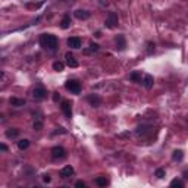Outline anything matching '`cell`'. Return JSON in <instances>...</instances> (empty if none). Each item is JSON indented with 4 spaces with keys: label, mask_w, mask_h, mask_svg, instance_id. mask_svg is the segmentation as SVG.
Masks as SVG:
<instances>
[{
    "label": "cell",
    "mask_w": 188,
    "mask_h": 188,
    "mask_svg": "<svg viewBox=\"0 0 188 188\" xmlns=\"http://www.w3.org/2000/svg\"><path fill=\"white\" fill-rule=\"evenodd\" d=\"M57 37L53 35V34H41L40 35V46L43 49H49V50H55L57 47Z\"/></svg>",
    "instance_id": "obj_1"
},
{
    "label": "cell",
    "mask_w": 188,
    "mask_h": 188,
    "mask_svg": "<svg viewBox=\"0 0 188 188\" xmlns=\"http://www.w3.org/2000/svg\"><path fill=\"white\" fill-rule=\"evenodd\" d=\"M65 88L71 91L72 94H79L81 93V82L78 79H68L65 82Z\"/></svg>",
    "instance_id": "obj_2"
},
{
    "label": "cell",
    "mask_w": 188,
    "mask_h": 188,
    "mask_svg": "<svg viewBox=\"0 0 188 188\" xmlns=\"http://www.w3.org/2000/svg\"><path fill=\"white\" fill-rule=\"evenodd\" d=\"M118 22H119V18H118V15L115 13V12H109L107 13V18H106V27L109 28V30H112V28H115L116 25H118Z\"/></svg>",
    "instance_id": "obj_3"
},
{
    "label": "cell",
    "mask_w": 188,
    "mask_h": 188,
    "mask_svg": "<svg viewBox=\"0 0 188 188\" xmlns=\"http://www.w3.org/2000/svg\"><path fill=\"white\" fill-rule=\"evenodd\" d=\"M60 109H62V113L65 115L66 119H71V118H72V103H71L69 100H63V101H62Z\"/></svg>",
    "instance_id": "obj_4"
},
{
    "label": "cell",
    "mask_w": 188,
    "mask_h": 188,
    "mask_svg": "<svg viewBox=\"0 0 188 188\" xmlns=\"http://www.w3.org/2000/svg\"><path fill=\"white\" fill-rule=\"evenodd\" d=\"M52 157L53 159H63V157H66V150L62 145H56L52 148Z\"/></svg>",
    "instance_id": "obj_5"
},
{
    "label": "cell",
    "mask_w": 188,
    "mask_h": 188,
    "mask_svg": "<svg viewBox=\"0 0 188 188\" xmlns=\"http://www.w3.org/2000/svg\"><path fill=\"white\" fill-rule=\"evenodd\" d=\"M33 97L35 100H44L47 97V91L44 87H35L33 90Z\"/></svg>",
    "instance_id": "obj_6"
},
{
    "label": "cell",
    "mask_w": 188,
    "mask_h": 188,
    "mask_svg": "<svg viewBox=\"0 0 188 188\" xmlns=\"http://www.w3.org/2000/svg\"><path fill=\"white\" fill-rule=\"evenodd\" d=\"M74 167L72 166H65V167H62L60 169V172H59V175H60V178H63V179H66V178H71L72 175H74Z\"/></svg>",
    "instance_id": "obj_7"
},
{
    "label": "cell",
    "mask_w": 188,
    "mask_h": 188,
    "mask_svg": "<svg viewBox=\"0 0 188 188\" xmlns=\"http://www.w3.org/2000/svg\"><path fill=\"white\" fill-rule=\"evenodd\" d=\"M68 47H71V49H79L81 44H82V40L79 38V37H71V38H68Z\"/></svg>",
    "instance_id": "obj_8"
},
{
    "label": "cell",
    "mask_w": 188,
    "mask_h": 188,
    "mask_svg": "<svg viewBox=\"0 0 188 188\" xmlns=\"http://www.w3.org/2000/svg\"><path fill=\"white\" fill-rule=\"evenodd\" d=\"M87 100H88V103L93 107H99L100 104H101V97H100L99 94H90L88 97H87Z\"/></svg>",
    "instance_id": "obj_9"
},
{
    "label": "cell",
    "mask_w": 188,
    "mask_h": 188,
    "mask_svg": "<svg viewBox=\"0 0 188 188\" xmlns=\"http://www.w3.org/2000/svg\"><path fill=\"white\" fill-rule=\"evenodd\" d=\"M125 47H126V40H125V35H122L119 34L118 37H116V50H125Z\"/></svg>",
    "instance_id": "obj_10"
},
{
    "label": "cell",
    "mask_w": 188,
    "mask_h": 188,
    "mask_svg": "<svg viewBox=\"0 0 188 188\" xmlns=\"http://www.w3.org/2000/svg\"><path fill=\"white\" fill-rule=\"evenodd\" d=\"M65 59H66V65L69 68H77L78 66V60L75 59V56L72 55V53L68 52L66 55H65Z\"/></svg>",
    "instance_id": "obj_11"
},
{
    "label": "cell",
    "mask_w": 188,
    "mask_h": 188,
    "mask_svg": "<svg viewBox=\"0 0 188 188\" xmlns=\"http://www.w3.org/2000/svg\"><path fill=\"white\" fill-rule=\"evenodd\" d=\"M74 15H75V18L79 19V21H85V19H88L90 18V12L84 11V9H77Z\"/></svg>",
    "instance_id": "obj_12"
},
{
    "label": "cell",
    "mask_w": 188,
    "mask_h": 188,
    "mask_svg": "<svg viewBox=\"0 0 188 188\" xmlns=\"http://www.w3.org/2000/svg\"><path fill=\"white\" fill-rule=\"evenodd\" d=\"M153 84H155V78L151 77V75H144L143 78V85H144V88H147V90H150V88H153Z\"/></svg>",
    "instance_id": "obj_13"
},
{
    "label": "cell",
    "mask_w": 188,
    "mask_h": 188,
    "mask_svg": "<svg viewBox=\"0 0 188 188\" xmlns=\"http://www.w3.org/2000/svg\"><path fill=\"white\" fill-rule=\"evenodd\" d=\"M9 103H11L12 106H15V107H21L25 104V100L24 99H16V97H12L9 99Z\"/></svg>",
    "instance_id": "obj_14"
},
{
    "label": "cell",
    "mask_w": 188,
    "mask_h": 188,
    "mask_svg": "<svg viewBox=\"0 0 188 188\" xmlns=\"http://www.w3.org/2000/svg\"><path fill=\"white\" fill-rule=\"evenodd\" d=\"M172 159L177 160V162H182V160H184V151H182V150H174Z\"/></svg>",
    "instance_id": "obj_15"
},
{
    "label": "cell",
    "mask_w": 188,
    "mask_h": 188,
    "mask_svg": "<svg viewBox=\"0 0 188 188\" xmlns=\"http://www.w3.org/2000/svg\"><path fill=\"white\" fill-rule=\"evenodd\" d=\"M60 27H62L63 30H66V28L71 27V16H69L68 13L63 16V18H62V21H60Z\"/></svg>",
    "instance_id": "obj_16"
},
{
    "label": "cell",
    "mask_w": 188,
    "mask_h": 188,
    "mask_svg": "<svg viewBox=\"0 0 188 188\" xmlns=\"http://www.w3.org/2000/svg\"><path fill=\"white\" fill-rule=\"evenodd\" d=\"M18 135H19V129H16V128H11V129L6 131V137L8 138H16Z\"/></svg>",
    "instance_id": "obj_17"
},
{
    "label": "cell",
    "mask_w": 188,
    "mask_h": 188,
    "mask_svg": "<svg viewBox=\"0 0 188 188\" xmlns=\"http://www.w3.org/2000/svg\"><path fill=\"white\" fill-rule=\"evenodd\" d=\"M96 184H97L99 187H106V185L109 184V179L106 177H99V178H96Z\"/></svg>",
    "instance_id": "obj_18"
},
{
    "label": "cell",
    "mask_w": 188,
    "mask_h": 188,
    "mask_svg": "<svg viewBox=\"0 0 188 188\" xmlns=\"http://www.w3.org/2000/svg\"><path fill=\"white\" fill-rule=\"evenodd\" d=\"M129 79L134 81V82H141V72H138V71L132 72V74L129 75Z\"/></svg>",
    "instance_id": "obj_19"
},
{
    "label": "cell",
    "mask_w": 188,
    "mask_h": 188,
    "mask_svg": "<svg viewBox=\"0 0 188 188\" xmlns=\"http://www.w3.org/2000/svg\"><path fill=\"white\" fill-rule=\"evenodd\" d=\"M18 147H19V150H27L30 147V140H21V141H18Z\"/></svg>",
    "instance_id": "obj_20"
},
{
    "label": "cell",
    "mask_w": 188,
    "mask_h": 188,
    "mask_svg": "<svg viewBox=\"0 0 188 188\" xmlns=\"http://www.w3.org/2000/svg\"><path fill=\"white\" fill-rule=\"evenodd\" d=\"M155 175L159 178V179H162V178H165V177H166V170L163 169V167H159V169H156Z\"/></svg>",
    "instance_id": "obj_21"
},
{
    "label": "cell",
    "mask_w": 188,
    "mask_h": 188,
    "mask_svg": "<svg viewBox=\"0 0 188 188\" xmlns=\"http://www.w3.org/2000/svg\"><path fill=\"white\" fill-rule=\"evenodd\" d=\"M63 68H65V65H63L62 62H55V63H53V69H55L56 72H62Z\"/></svg>",
    "instance_id": "obj_22"
},
{
    "label": "cell",
    "mask_w": 188,
    "mask_h": 188,
    "mask_svg": "<svg viewBox=\"0 0 188 188\" xmlns=\"http://www.w3.org/2000/svg\"><path fill=\"white\" fill-rule=\"evenodd\" d=\"M155 50H156V44L153 41H148V43H147V53L151 55V53H155Z\"/></svg>",
    "instance_id": "obj_23"
},
{
    "label": "cell",
    "mask_w": 188,
    "mask_h": 188,
    "mask_svg": "<svg viewBox=\"0 0 188 188\" xmlns=\"http://www.w3.org/2000/svg\"><path fill=\"white\" fill-rule=\"evenodd\" d=\"M170 187H179V188H182V187H184V182H182L181 179H174V181L170 182Z\"/></svg>",
    "instance_id": "obj_24"
},
{
    "label": "cell",
    "mask_w": 188,
    "mask_h": 188,
    "mask_svg": "<svg viewBox=\"0 0 188 188\" xmlns=\"http://www.w3.org/2000/svg\"><path fill=\"white\" fill-rule=\"evenodd\" d=\"M41 128H43V122H41V121H35V122H34V129H35V131H40Z\"/></svg>",
    "instance_id": "obj_25"
},
{
    "label": "cell",
    "mask_w": 188,
    "mask_h": 188,
    "mask_svg": "<svg viewBox=\"0 0 188 188\" xmlns=\"http://www.w3.org/2000/svg\"><path fill=\"white\" fill-rule=\"evenodd\" d=\"M99 50V44L97 43H91L90 44V52H97Z\"/></svg>",
    "instance_id": "obj_26"
},
{
    "label": "cell",
    "mask_w": 188,
    "mask_h": 188,
    "mask_svg": "<svg viewBox=\"0 0 188 188\" xmlns=\"http://www.w3.org/2000/svg\"><path fill=\"white\" fill-rule=\"evenodd\" d=\"M8 150H9V147H8L6 144L0 143V151H8Z\"/></svg>",
    "instance_id": "obj_27"
},
{
    "label": "cell",
    "mask_w": 188,
    "mask_h": 188,
    "mask_svg": "<svg viewBox=\"0 0 188 188\" xmlns=\"http://www.w3.org/2000/svg\"><path fill=\"white\" fill-rule=\"evenodd\" d=\"M43 181H44V182H50V181H52V178H50L49 174H46V175H43Z\"/></svg>",
    "instance_id": "obj_28"
},
{
    "label": "cell",
    "mask_w": 188,
    "mask_h": 188,
    "mask_svg": "<svg viewBox=\"0 0 188 188\" xmlns=\"http://www.w3.org/2000/svg\"><path fill=\"white\" fill-rule=\"evenodd\" d=\"M75 187H85V182H84V181H77V182H75Z\"/></svg>",
    "instance_id": "obj_29"
},
{
    "label": "cell",
    "mask_w": 188,
    "mask_h": 188,
    "mask_svg": "<svg viewBox=\"0 0 188 188\" xmlns=\"http://www.w3.org/2000/svg\"><path fill=\"white\" fill-rule=\"evenodd\" d=\"M53 100H55V101H59V100H60V94H59V93H53Z\"/></svg>",
    "instance_id": "obj_30"
}]
</instances>
